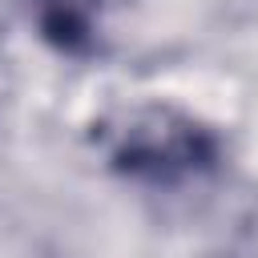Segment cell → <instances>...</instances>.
<instances>
[{"mask_svg": "<svg viewBox=\"0 0 258 258\" xmlns=\"http://www.w3.org/2000/svg\"><path fill=\"white\" fill-rule=\"evenodd\" d=\"M109 165L137 181L173 185L218 165V137L173 105H141L113 129Z\"/></svg>", "mask_w": 258, "mask_h": 258, "instance_id": "obj_1", "label": "cell"}, {"mask_svg": "<svg viewBox=\"0 0 258 258\" xmlns=\"http://www.w3.org/2000/svg\"><path fill=\"white\" fill-rule=\"evenodd\" d=\"M105 4H121V0H36V20L56 48L85 52L93 40V12H101Z\"/></svg>", "mask_w": 258, "mask_h": 258, "instance_id": "obj_2", "label": "cell"}]
</instances>
